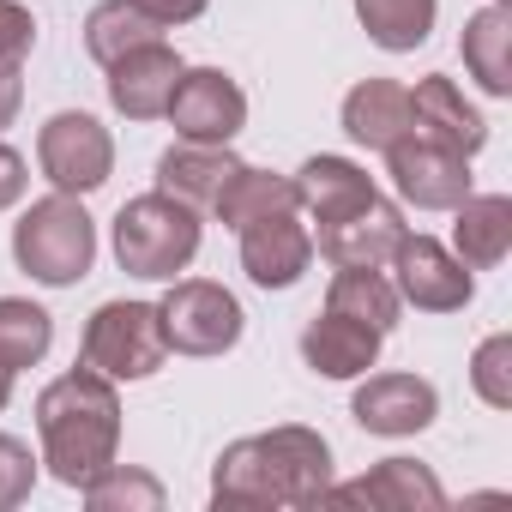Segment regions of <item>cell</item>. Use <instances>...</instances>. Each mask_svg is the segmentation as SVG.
Masks as SVG:
<instances>
[{"mask_svg": "<svg viewBox=\"0 0 512 512\" xmlns=\"http://www.w3.org/2000/svg\"><path fill=\"white\" fill-rule=\"evenodd\" d=\"M37 440L55 482L85 488L97 470H109L121 458V392L115 380H103L97 368H67L61 380H49L37 392Z\"/></svg>", "mask_w": 512, "mask_h": 512, "instance_id": "obj_1", "label": "cell"}, {"mask_svg": "<svg viewBox=\"0 0 512 512\" xmlns=\"http://www.w3.org/2000/svg\"><path fill=\"white\" fill-rule=\"evenodd\" d=\"M205 211L169 199L163 187L127 199L109 223V247H115V266L127 278H145V284H169L181 278L193 260H199V241H205Z\"/></svg>", "mask_w": 512, "mask_h": 512, "instance_id": "obj_2", "label": "cell"}, {"mask_svg": "<svg viewBox=\"0 0 512 512\" xmlns=\"http://www.w3.org/2000/svg\"><path fill=\"white\" fill-rule=\"evenodd\" d=\"M13 266L43 290H73L97 266V223L79 193H43L13 223Z\"/></svg>", "mask_w": 512, "mask_h": 512, "instance_id": "obj_3", "label": "cell"}, {"mask_svg": "<svg viewBox=\"0 0 512 512\" xmlns=\"http://www.w3.org/2000/svg\"><path fill=\"white\" fill-rule=\"evenodd\" d=\"M79 362L97 368L103 380L127 386V380H151L163 362H169V338H163V314L157 302H103L91 320H85V338H79Z\"/></svg>", "mask_w": 512, "mask_h": 512, "instance_id": "obj_4", "label": "cell"}, {"mask_svg": "<svg viewBox=\"0 0 512 512\" xmlns=\"http://www.w3.org/2000/svg\"><path fill=\"white\" fill-rule=\"evenodd\" d=\"M157 314H163V338L175 356H229L247 332L235 290L211 278H169V296L157 302Z\"/></svg>", "mask_w": 512, "mask_h": 512, "instance_id": "obj_5", "label": "cell"}, {"mask_svg": "<svg viewBox=\"0 0 512 512\" xmlns=\"http://www.w3.org/2000/svg\"><path fill=\"white\" fill-rule=\"evenodd\" d=\"M37 169L55 193L85 199V193L109 187V175H115V133L85 109H61L37 127Z\"/></svg>", "mask_w": 512, "mask_h": 512, "instance_id": "obj_6", "label": "cell"}, {"mask_svg": "<svg viewBox=\"0 0 512 512\" xmlns=\"http://www.w3.org/2000/svg\"><path fill=\"white\" fill-rule=\"evenodd\" d=\"M386 278H392L398 302L416 308V314H458V308L476 302V272L434 235H410L404 229V241L386 260Z\"/></svg>", "mask_w": 512, "mask_h": 512, "instance_id": "obj_7", "label": "cell"}, {"mask_svg": "<svg viewBox=\"0 0 512 512\" xmlns=\"http://www.w3.org/2000/svg\"><path fill=\"white\" fill-rule=\"evenodd\" d=\"M386 157V175H392V193L398 205H416V211H452L476 181H470V157L428 139V133H404Z\"/></svg>", "mask_w": 512, "mask_h": 512, "instance_id": "obj_8", "label": "cell"}, {"mask_svg": "<svg viewBox=\"0 0 512 512\" xmlns=\"http://www.w3.org/2000/svg\"><path fill=\"white\" fill-rule=\"evenodd\" d=\"M163 121L175 127V139H193V145H235V133L247 127V91H241L223 67H181Z\"/></svg>", "mask_w": 512, "mask_h": 512, "instance_id": "obj_9", "label": "cell"}, {"mask_svg": "<svg viewBox=\"0 0 512 512\" xmlns=\"http://www.w3.org/2000/svg\"><path fill=\"white\" fill-rule=\"evenodd\" d=\"M350 416H356L362 434L410 440V434L434 428L440 392H434V380H422V374H374V368H368L362 386H356V398H350Z\"/></svg>", "mask_w": 512, "mask_h": 512, "instance_id": "obj_10", "label": "cell"}, {"mask_svg": "<svg viewBox=\"0 0 512 512\" xmlns=\"http://www.w3.org/2000/svg\"><path fill=\"white\" fill-rule=\"evenodd\" d=\"M241 235V272L260 290H296L314 266V229L302 223V211H272L260 223L235 229Z\"/></svg>", "mask_w": 512, "mask_h": 512, "instance_id": "obj_11", "label": "cell"}, {"mask_svg": "<svg viewBox=\"0 0 512 512\" xmlns=\"http://www.w3.org/2000/svg\"><path fill=\"white\" fill-rule=\"evenodd\" d=\"M266 464H272V488L278 506H320V494L332 488V440L320 428L302 422H278L260 434Z\"/></svg>", "mask_w": 512, "mask_h": 512, "instance_id": "obj_12", "label": "cell"}, {"mask_svg": "<svg viewBox=\"0 0 512 512\" xmlns=\"http://www.w3.org/2000/svg\"><path fill=\"white\" fill-rule=\"evenodd\" d=\"M181 67H187V61H181L163 37H151V43L127 49L121 61H109L103 73H109V103H115V115H127V121H163Z\"/></svg>", "mask_w": 512, "mask_h": 512, "instance_id": "obj_13", "label": "cell"}, {"mask_svg": "<svg viewBox=\"0 0 512 512\" xmlns=\"http://www.w3.org/2000/svg\"><path fill=\"white\" fill-rule=\"evenodd\" d=\"M404 205H392V199H368L362 211H350V217H338V223H320V235H314V253L338 272V266H386L392 260V247L404 241Z\"/></svg>", "mask_w": 512, "mask_h": 512, "instance_id": "obj_14", "label": "cell"}, {"mask_svg": "<svg viewBox=\"0 0 512 512\" xmlns=\"http://www.w3.org/2000/svg\"><path fill=\"white\" fill-rule=\"evenodd\" d=\"M374 506V512H428V506H446V488L428 464L416 458H380L368 476L356 482H332L320 494V506Z\"/></svg>", "mask_w": 512, "mask_h": 512, "instance_id": "obj_15", "label": "cell"}, {"mask_svg": "<svg viewBox=\"0 0 512 512\" xmlns=\"http://www.w3.org/2000/svg\"><path fill=\"white\" fill-rule=\"evenodd\" d=\"M410 133H428V139H440V145H452V151H464V157H476V151L488 145L482 109H476V103L464 97V85L446 79V73H428V79L410 85Z\"/></svg>", "mask_w": 512, "mask_h": 512, "instance_id": "obj_16", "label": "cell"}, {"mask_svg": "<svg viewBox=\"0 0 512 512\" xmlns=\"http://www.w3.org/2000/svg\"><path fill=\"white\" fill-rule=\"evenodd\" d=\"M380 332L350 320V314H332L320 308L308 326H302V362L320 374V380H362L368 368H380Z\"/></svg>", "mask_w": 512, "mask_h": 512, "instance_id": "obj_17", "label": "cell"}, {"mask_svg": "<svg viewBox=\"0 0 512 512\" xmlns=\"http://www.w3.org/2000/svg\"><path fill=\"white\" fill-rule=\"evenodd\" d=\"M290 187H296V211H308L314 223H338V217L362 211V205L380 193L374 175H368L356 157H338V151L308 157V163L290 175Z\"/></svg>", "mask_w": 512, "mask_h": 512, "instance_id": "obj_18", "label": "cell"}, {"mask_svg": "<svg viewBox=\"0 0 512 512\" xmlns=\"http://www.w3.org/2000/svg\"><path fill=\"white\" fill-rule=\"evenodd\" d=\"M350 145L362 151H392L404 133H410V85L398 79H356L344 91V109H338Z\"/></svg>", "mask_w": 512, "mask_h": 512, "instance_id": "obj_19", "label": "cell"}, {"mask_svg": "<svg viewBox=\"0 0 512 512\" xmlns=\"http://www.w3.org/2000/svg\"><path fill=\"white\" fill-rule=\"evenodd\" d=\"M470 272H494L512 253V199L506 193H464L452 205V241H446Z\"/></svg>", "mask_w": 512, "mask_h": 512, "instance_id": "obj_20", "label": "cell"}, {"mask_svg": "<svg viewBox=\"0 0 512 512\" xmlns=\"http://www.w3.org/2000/svg\"><path fill=\"white\" fill-rule=\"evenodd\" d=\"M211 506H223V512H272L278 506L260 434H241V440H229L217 452V464H211Z\"/></svg>", "mask_w": 512, "mask_h": 512, "instance_id": "obj_21", "label": "cell"}, {"mask_svg": "<svg viewBox=\"0 0 512 512\" xmlns=\"http://www.w3.org/2000/svg\"><path fill=\"white\" fill-rule=\"evenodd\" d=\"M235 163H241V157H235L229 145H193V139H175V145L157 157V187H163L169 199L193 205V211H211V199H217V187L229 181Z\"/></svg>", "mask_w": 512, "mask_h": 512, "instance_id": "obj_22", "label": "cell"}, {"mask_svg": "<svg viewBox=\"0 0 512 512\" xmlns=\"http://www.w3.org/2000/svg\"><path fill=\"white\" fill-rule=\"evenodd\" d=\"M458 55H464V73L488 91V97H512V7H476L464 19V37H458Z\"/></svg>", "mask_w": 512, "mask_h": 512, "instance_id": "obj_23", "label": "cell"}, {"mask_svg": "<svg viewBox=\"0 0 512 512\" xmlns=\"http://www.w3.org/2000/svg\"><path fill=\"white\" fill-rule=\"evenodd\" d=\"M326 308H332V314H350V320H362V326H374L380 338H392L398 320H404V302H398L386 266H338L332 284H326Z\"/></svg>", "mask_w": 512, "mask_h": 512, "instance_id": "obj_24", "label": "cell"}, {"mask_svg": "<svg viewBox=\"0 0 512 512\" xmlns=\"http://www.w3.org/2000/svg\"><path fill=\"white\" fill-rule=\"evenodd\" d=\"M296 205V187H290V175H278V169H253V163H235L229 169V181L217 187V199H211V217L223 223V229H247V223H260V217H272V211H290Z\"/></svg>", "mask_w": 512, "mask_h": 512, "instance_id": "obj_25", "label": "cell"}, {"mask_svg": "<svg viewBox=\"0 0 512 512\" xmlns=\"http://www.w3.org/2000/svg\"><path fill=\"white\" fill-rule=\"evenodd\" d=\"M350 7H356L368 43L386 55H416L440 19V0H350Z\"/></svg>", "mask_w": 512, "mask_h": 512, "instance_id": "obj_26", "label": "cell"}, {"mask_svg": "<svg viewBox=\"0 0 512 512\" xmlns=\"http://www.w3.org/2000/svg\"><path fill=\"white\" fill-rule=\"evenodd\" d=\"M55 344V314L31 296H0V368L25 374L49 356Z\"/></svg>", "mask_w": 512, "mask_h": 512, "instance_id": "obj_27", "label": "cell"}, {"mask_svg": "<svg viewBox=\"0 0 512 512\" xmlns=\"http://www.w3.org/2000/svg\"><path fill=\"white\" fill-rule=\"evenodd\" d=\"M151 37H163V25H157L151 13H139L133 0H97V7L85 13V55H91L97 67L121 61L127 49H139V43H151Z\"/></svg>", "mask_w": 512, "mask_h": 512, "instance_id": "obj_28", "label": "cell"}, {"mask_svg": "<svg viewBox=\"0 0 512 512\" xmlns=\"http://www.w3.org/2000/svg\"><path fill=\"white\" fill-rule=\"evenodd\" d=\"M85 506L91 512H163V482L151 476V470H139V464H109V470H97L85 488Z\"/></svg>", "mask_w": 512, "mask_h": 512, "instance_id": "obj_29", "label": "cell"}, {"mask_svg": "<svg viewBox=\"0 0 512 512\" xmlns=\"http://www.w3.org/2000/svg\"><path fill=\"white\" fill-rule=\"evenodd\" d=\"M470 392L488 410H512V332H488L470 350Z\"/></svg>", "mask_w": 512, "mask_h": 512, "instance_id": "obj_30", "label": "cell"}, {"mask_svg": "<svg viewBox=\"0 0 512 512\" xmlns=\"http://www.w3.org/2000/svg\"><path fill=\"white\" fill-rule=\"evenodd\" d=\"M31 488H37V452L19 434H0V512L25 506Z\"/></svg>", "mask_w": 512, "mask_h": 512, "instance_id": "obj_31", "label": "cell"}, {"mask_svg": "<svg viewBox=\"0 0 512 512\" xmlns=\"http://www.w3.org/2000/svg\"><path fill=\"white\" fill-rule=\"evenodd\" d=\"M37 49V19L19 0H0V61L7 67H25V55Z\"/></svg>", "mask_w": 512, "mask_h": 512, "instance_id": "obj_32", "label": "cell"}, {"mask_svg": "<svg viewBox=\"0 0 512 512\" xmlns=\"http://www.w3.org/2000/svg\"><path fill=\"white\" fill-rule=\"evenodd\" d=\"M25 193H31V163H25L7 139H0V211H13Z\"/></svg>", "mask_w": 512, "mask_h": 512, "instance_id": "obj_33", "label": "cell"}, {"mask_svg": "<svg viewBox=\"0 0 512 512\" xmlns=\"http://www.w3.org/2000/svg\"><path fill=\"white\" fill-rule=\"evenodd\" d=\"M139 13H151L163 31H175V25H193V19H205V7L211 0H133Z\"/></svg>", "mask_w": 512, "mask_h": 512, "instance_id": "obj_34", "label": "cell"}, {"mask_svg": "<svg viewBox=\"0 0 512 512\" xmlns=\"http://www.w3.org/2000/svg\"><path fill=\"white\" fill-rule=\"evenodd\" d=\"M25 109V67H7L0 61V133H7Z\"/></svg>", "mask_w": 512, "mask_h": 512, "instance_id": "obj_35", "label": "cell"}, {"mask_svg": "<svg viewBox=\"0 0 512 512\" xmlns=\"http://www.w3.org/2000/svg\"><path fill=\"white\" fill-rule=\"evenodd\" d=\"M13 380H19V374H7V368H0V410L13 404Z\"/></svg>", "mask_w": 512, "mask_h": 512, "instance_id": "obj_36", "label": "cell"}, {"mask_svg": "<svg viewBox=\"0 0 512 512\" xmlns=\"http://www.w3.org/2000/svg\"><path fill=\"white\" fill-rule=\"evenodd\" d=\"M494 7H512V0H494Z\"/></svg>", "mask_w": 512, "mask_h": 512, "instance_id": "obj_37", "label": "cell"}]
</instances>
